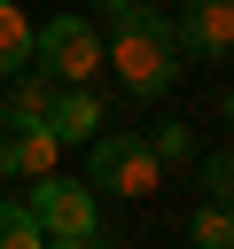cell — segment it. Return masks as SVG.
<instances>
[{
    "instance_id": "obj_4",
    "label": "cell",
    "mask_w": 234,
    "mask_h": 249,
    "mask_svg": "<svg viewBox=\"0 0 234 249\" xmlns=\"http://www.w3.org/2000/svg\"><path fill=\"white\" fill-rule=\"evenodd\" d=\"M31 218L39 233H94V179H70V171L31 179Z\"/></svg>"
},
{
    "instance_id": "obj_5",
    "label": "cell",
    "mask_w": 234,
    "mask_h": 249,
    "mask_svg": "<svg viewBox=\"0 0 234 249\" xmlns=\"http://www.w3.org/2000/svg\"><path fill=\"white\" fill-rule=\"evenodd\" d=\"M55 156H62L55 124L0 109V179H47V171H55Z\"/></svg>"
},
{
    "instance_id": "obj_6",
    "label": "cell",
    "mask_w": 234,
    "mask_h": 249,
    "mask_svg": "<svg viewBox=\"0 0 234 249\" xmlns=\"http://www.w3.org/2000/svg\"><path fill=\"white\" fill-rule=\"evenodd\" d=\"M172 31H179V54L218 62V54H234V0H187L172 16Z\"/></svg>"
},
{
    "instance_id": "obj_1",
    "label": "cell",
    "mask_w": 234,
    "mask_h": 249,
    "mask_svg": "<svg viewBox=\"0 0 234 249\" xmlns=\"http://www.w3.org/2000/svg\"><path fill=\"white\" fill-rule=\"evenodd\" d=\"M101 47H109V70H117V86H125L133 101H156V93L179 78V31H172V16L148 8V0H117Z\"/></svg>"
},
{
    "instance_id": "obj_14",
    "label": "cell",
    "mask_w": 234,
    "mask_h": 249,
    "mask_svg": "<svg viewBox=\"0 0 234 249\" xmlns=\"http://www.w3.org/2000/svg\"><path fill=\"white\" fill-rule=\"evenodd\" d=\"M47 249H101L94 233H47Z\"/></svg>"
},
{
    "instance_id": "obj_16",
    "label": "cell",
    "mask_w": 234,
    "mask_h": 249,
    "mask_svg": "<svg viewBox=\"0 0 234 249\" xmlns=\"http://www.w3.org/2000/svg\"><path fill=\"white\" fill-rule=\"evenodd\" d=\"M94 8H117V0H94Z\"/></svg>"
},
{
    "instance_id": "obj_13",
    "label": "cell",
    "mask_w": 234,
    "mask_h": 249,
    "mask_svg": "<svg viewBox=\"0 0 234 249\" xmlns=\"http://www.w3.org/2000/svg\"><path fill=\"white\" fill-rule=\"evenodd\" d=\"M148 148H156V163H187V156H195L187 124H156V132H148Z\"/></svg>"
},
{
    "instance_id": "obj_9",
    "label": "cell",
    "mask_w": 234,
    "mask_h": 249,
    "mask_svg": "<svg viewBox=\"0 0 234 249\" xmlns=\"http://www.w3.org/2000/svg\"><path fill=\"white\" fill-rule=\"evenodd\" d=\"M23 62H31V23L16 0H0V78H16Z\"/></svg>"
},
{
    "instance_id": "obj_8",
    "label": "cell",
    "mask_w": 234,
    "mask_h": 249,
    "mask_svg": "<svg viewBox=\"0 0 234 249\" xmlns=\"http://www.w3.org/2000/svg\"><path fill=\"white\" fill-rule=\"evenodd\" d=\"M55 93H62V78H55V70H31V62H23V70L8 78V109H16V117H39V124H47Z\"/></svg>"
},
{
    "instance_id": "obj_7",
    "label": "cell",
    "mask_w": 234,
    "mask_h": 249,
    "mask_svg": "<svg viewBox=\"0 0 234 249\" xmlns=\"http://www.w3.org/2000/svg\"><path fill=\"white\" fill-rule=\"evenodd\" d=\"M47 124H55V140H94L101 132V93L94 86H62L55 109H47Z\"/></svg>"
},
{
    "instance_id": "obj_12",
    "label": "cell",
    "mask_w": 234,
    "mask_h": 249,
    "mask_svg": "<svg viewBox=\"0 0 234 249\" xmlns=\"http://www.w3.org/2000/svg\"><path fill=\"white\" fill-rule=\"evenodd\" d=\"M203 195L234 210V148H218V156H203Z\"/></svg>"
},
{
    "instance_id": "obj_15",
    "label": "cell",
    "mask_w": 234,
    "mask_h": 249,
    "mask_svg": "<svg viewBox=\"0 0 234 249\" xmlns=\"http://www.w3.org/2000/svg\"><path fill=\"white\" fill-rule=\"evenodd\" d=\"M226 124H234V93H226Z\"/></svg>"
},
{
    "instance_id": "obj_11",
    "label": "cell",
    "mask_w": 234,
    "mask_h": 249,
    "mask_svg": "<svg viewBox=\"0 0 234 249\" xmlns=\"http://www.w3.org/2000/svg\"><path fill=\"white\" fill-rule=\"evenodd\" d=\"M0 249H47V233H39L31 202H0Z\"/></svg>"
},
{
    "instance_id": "obj_10",
    "label": "cell",
    "mask_w": 234,
    "mask_h": 249,
    "mask_svg": "<svg viewBox=\"0 0 234 249\" xmlns=\"http://www.w3.org/2000/svg\"><path fill=\"white\" fill-rule=\"evenodd\" d=\"M187 233H195V249H234V210L226 202H203L187 218Z\"/></svg>"
},
{
    "instance_id": "obj_3",
    "label": "cell",
    "mask_w": 234,
    "mask_h": 249,
    "mask_svg": "<svg viewBox=\"0 0 234 249\" xmlns=\"http://www.w3.org/2000/svg\"><path fill=\"white\" fill-rule=\"evenodd\" d=\"M86 179H94V195H156V179H164V163H156V148L140 140V132H94V163H86Z\"/></svg>"
},
{
    "instance_id": "obj_2",
    "label": "cell",
    "mask_w": 234,
    "mask_h": 249,
    "mask_svg": "<svg viewBox=\"0 0 234 249\" xmlns=\"http://www.w3.org/2000/svg\"><path fill=\"white\" fill-rule=\"evenodd\" d=\"M31 62L55 70L62 86H94V70L109 62V47H101V31H94L86 16H55V23L31 31Z\"/></svg>"
}]
</instances>
